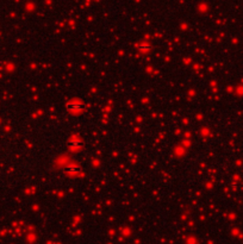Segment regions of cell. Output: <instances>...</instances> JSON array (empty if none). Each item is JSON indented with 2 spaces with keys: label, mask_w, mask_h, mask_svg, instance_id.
Listing matches in <instances>:
<instances>
[{
  "label": "cell",
  "mask_w": 243,
  "mask_h": 244,
  "mask_svg": "<svg viewBox=\"0 0 243 244\" xmlns=\"http://www.w3.org/2000/svg\"><path fill=\"white\" fill-rule=\"evenodd\" d=\"M67 109L70 111V112H80L82 109H83V106L80 104V103H69L67 105Z\"/></svg>",
  "instance_id": "1"
},
{
  "label": "cell",
  "mask_w": 243,
  "mask_h": 244,
  "mask_svg": "<svg viewBox=\"0 0 243 244\" xmlns=\"http://www.w3.org/2000/svg\"><path fill=\"white\" fill-rule=\"evenodd\" d=\"M70 145L73 147V148H79V147L81 145V143H80V142H71V143H70Z\"/></svg>",
  "instance_id": "2"
},
{
  "label": "cell",
  "mask_w": 243,
  "mask_h": 244,
  "mask_svg": "<svg viewBox=\"0 0 243 244\" xmlns=\"http://www.w3.org/2000/svg\"><path fill=\"white\" fill-rule=\"evenodd\" d=\"M68 170H69V171H79V168H77V167H71V168H69Z\"/></svg>",
  "instance_id": "3"
}]
</instances>
